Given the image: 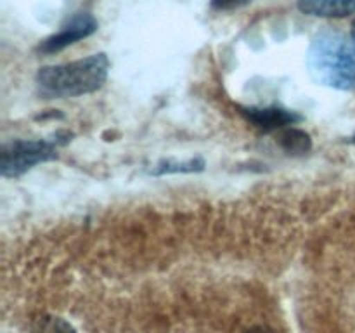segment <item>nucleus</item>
I'll return each instance as SVG.
<instances>
[{"label": "nucleus", "instance_id": "nucleus-1", "mask_svg": "<svg viewBox=\"0 0 355 333\" xmlns=\"http://www.w3.org/2000/svg\"><path fill=\"white\" fill-rule=\"evenodd\" d=\"M307 66L315 82L340 90L355 89V42L335 31L319 33L307 52Z\"/></svg>", "mask_w": 355, "mask_h": 333}, {"label": "nucleus", "instance_id": "nucleus-2", "mask_svg": "<svg viewBox=\"0 0 355 333\" xmlns=\"http://www.w3.org/2000/svg\"><path fill=\"white\" fill-rule=\"evenodd\" d=\"M110 71L106 54H92L64 65L44 66L37 73V85L44 96L75 97L99 90Z\"/></svg>", "mask_w": 355, "mask_h": 333}, {"label": "nucleus", "instance_id": "nucleus-3", "mask_svg": "<svg viewBox=\"0 0 355 333\" xmlns=\"http://www.w3.org/2000/svg\"><path fill=\"white\" fill-rule=\"evenodd\" d=\"M59 141H12L2 146L0 172L3 177H19L38 163L51 162L58 156Z\"/></svg>", "mask_w": 355, "mask_h": 333}, {"label": "nucleus", "instance_id": "nucleus-4", "mask_svg": "<svg viewBox=\"0 0 355 333\" xmlns=\"http://www.w3.org/2000/svg\"><path fill=\"white\" fill-rule=\"evenodd\" d=\"M97 30V21L92 14L89 12H78L58 31V33L51 35L49 38H45L40 45H38V51L44 52V54H54V52L62 51V49L69 47L75 42L82 40V38L90 37L94 31Z\"/></svg>", "mask_w": 355, "mask_h": 333}, {"label": "nucleus", "instance_id": "nucleus-5", "mask_svg": "<svg viewBox=\"0 0 355 333\" xmlns=\"http://www.w3.org/2000/svg\"><path fill=\"white\" fill-rule=\"evenodd\" d=\"M241 113L263 132L283 130L302 120L300 114L284 108H241Z\"/></svg>", "mask_w": 355, "mask_h": 333}, {"label": "nucleus", "instance_id": "nucleus-6", "mask_svg": "<svg viewBox=\"0 0 355 333\" xmlns=\"http://www.w3.org/2000/svg\"><path fill=\"white\" fill-rule=\"evenodd\" d=\"M298 9L307 16L345 17L355 14V0H298Z\"/></svg>", "mask_w": 355, "mask_h": 333}, {"label": "nucleus", "instance_id": "nucleus-7", "mask_svg": "<svg viewBox=\"0 0 355 333\" xmlns=\"http://www.w3.org/2000/svg\"><path fill=\"white\" fill-rule=\"evenodd\" d=\"M277 142L281 144V148L284 149L290 155H304L311 149L312 141L311 135L307 132L300 130V128H283L277 135Z\"/></svg>", "mask_w": 355, "mask_h": 333}, {"label": "nucleus", "instance_id": "nucleus-8", "mask_svg": "<svg viewBox=\"0 0 355 333\" xmlns=\"http://www.w3.org/2000/svg\"><path fill=\"white\" fill-rule=\"evenodd\" d=\"M205 169V162L201 158H191L186 162H177V160H163L153 170L155 176L163 173H177V172H201Z\"/></svg>", "mask_w": 355, "mask_h": 333}, {"label": "nucleus", "instance_id": "nucleus-9", "mask_svg": "<svg viewBox=\"0 0 355 333\" xmlns=\"http://www.w3.org/2000/svg\"><path fill=\"white\" fill-rule=\"evenodd\" d=\"M30 333H76L75 328L58 316H42L31 326Z\"/></svg>", "mask_w": 355, "mask_h": 333}, {"label": "nucleus", "instance_id": "nucleus-10", "mask_svg": "<svg viewBox=\"0 0 355 333\" xmlns=\"http://www.w3.org/2000/svg\"><path fill=\"white\" fill-rule=\"evenodd\" d=\"M248 2H252V0H211V7L215 10H232L246 6Z\"/></svg>", "mask_w": 355, "mask_h": 333}, {"label": "nucleus", "instance_id": "nucleus-11", "mask_svg": "<svg viewBox=\"0 0 355 333\" xmlns=\"http://www.w3.org/2000/svg\"><path fill=\"white\" fill-rule=\"evenodd\" d=\"M245 333H276V332H274V330H270V328H266V326H255V328L246 330Z\"/></svg>", "mask_w": 355, "mask_h": 333}, {"label": "nucleus", "instance_id": "nucleus-12", "mask_svg": "<svg viewBox=\"0 0 355 333\" xmlns=\"http://www.w3.org/2000/svg\"><path fill=\"white\" fill-rule=\"evenodd\" d=\"M352 40L355 42V21L352 23Z\"/></svg>", "mask_w": 355, "mask_h": 333}]
</instances>
